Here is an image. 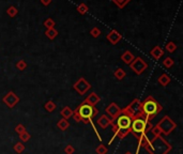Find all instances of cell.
I'll return each instance as SVG.
<instances>
[{
    "label": "cell",
    "instance_id": "cell-23",
    "mask_svg": "<svg viewBox=\"0 0 183 154\" xmlns=\"http://www.w3.org/2000/svg\"><path fill=\"white\" fill-rule=\"evenodd\" d=\"M45 34H46V37L49 38V40H54V38L58 35V31L55 28L46 29V31H45Z\"/></svg>",
    "mask_w": 183,
    "mask_h": 154
},
{
    "label": "cell",
    "instance_id": "cell-35",
    "mask_svg": "<svg viewBox=\"0 0 183 154\" xmlns=\"http://www.w3.org/2000/svg\"><path fill=\"white\" fill-rule=\"evenodd\" d=\"M90 34L92 35L93 38H98L101 35V30L98 27H93L90 30Z\"/></svg>",
    "mask_w": 183,
    "mask_h": 154
},
{
    "label": "cell",
    "instance_id": "cell-17",
    "mask_svg": "<svg viewBox=\"0 0 183 154\" xmlns=\"http://www.w3.org/2000/svg\"><path fill=\"white\" fill-rule=\"evenodd\" d=\"M134 58H135L134 55L132 54L130 50H126V52H124L123 54L121 55V60L124 62L125 64H129V66L132 63V61L134 60Z\"/></svg>",
    "mask_w": 183,
    "mask_h": 154
},
{
    "label": "cell",
    "instance_id": "cell-15",
    "mask_svg": "<svg viewBox=\"0 0 183 154\" xmlns=\"http://www.w3.org/2000/svg\"><path fill=\"white\" fill-rule=\"evenodd\" d=\"M137 140H138V146H137L136 154H138L139 149H140V148H144V147H146L147 144L149 143L150 139H149V137H148V134H141L140 136L137 138Z\"/></svg>",
    "mask_w": 183,
    "mask_h": 154
},
{
    "label": "cell",
    "instance_id": "cell-19",
    "mask_svg": "<svg viewBox=\"0 0 183 154\" xmlns=\"http://www.w3.org/2000/svg\"><path fill=\"white\" fill-rule=\"evenodd\" d=\"M60 115H61V117L63 118V119H70V118L73 116V110L71 109V108L69 107V106H66V107H63L61 109V111H60Z\"/></svg>",
    "mask_w": 183,
    "mask_h": 154
},
{
    "label": "cell",
    "instance_id": "cell-28",
    "mask_svg": "<svg viewBox=\"0 0 183 154\" xmlns=\"http://www.w3.org/2000/svg\"><path fill=\"white\" fill-rule=\"evenodd\" d=\"M17 13H18V10L14 6L10 7V8H8V10H7V14H8L10 17H15V16L17 15Z\"/></svg>",
    "mask_w": 183,
    "mask_h": 154
},
{
    "label": "cell",
    "instance_id": "cell-8",
    "mask_svg": "<svg viewBox=\"0 0 183 154\" xmlns=\"http://www.w3.org/2000/svg\"><path fill=\"white\" fill-rule=\"evenodd\" d=\"M130 66H131V69L135 72V74L140 75V74H143L144 72L147 70V67H148V63L144 61L143 58L137 57V58H134V60L132 61V63L130 64Z\"/></svg>",
    "mask_w": 183,
    "mask_h": 154
},
{
    "label": "cell",
    "instance_id": "cell-39",
    "mask_svg": "<svg viewBox=\"0 0 183 154\" xmlns=\"http://www.w3.org/2000/svg\"><path fill=\"white\" fill-rule=\"evenodd\" d=\"M124 154H133V153H132V152H130V151H127V152H125Z\"/></svg>",
    "mask_w": 183,
    "mask_h": 154
},
{
    "label": "cell",
    "instance_id": "cell-22",
    "mask_svg": "<svg viewBox=\"0 0 183 154\" xmlns=\"http://www.w3.org/2000/svg\"><path fill=\"white\" fill-rule=\"evenodd\" d=\"M114 75L116 78L118 79V80H122V79L124 78L125 76H126V73H125V71L123 69H121V67H119V69H117L116 71L114 72Z\"/></svg>",
    "mask_w": 183,
    "mask_h": 154
},
{
    "label": "cell",
    "instance_id": "cell-37",
    "mask_svg": "<svg viewBox=\"0 0 183 154\" xmlns=\"http://www.w3.org/2000/svg\"><path fill=\"white\" fill-rule=\"evenodd\" d=\"M64 152H66V154H74L75 149H74V147L72 144H67L66 148H64Z\"/></svg>",
    "mask_w": 183,
    "mask_h": 154
},
{
    "label": "cell",
    "instance_id": "cell-1",
    "mask_svg": "<svg viewBox=\"0 0 183 154\" xmlns=\"http://www.w3.org/2000/svg\"><path fill=\"white\" fill-rule=\"evenodd\" d=\"M132 117L125 111L124 109H121V112L117 118L112 121L110 126L112 127V132H114V137L110 139L109 143L114 141L115 137L118 138H124L127 135L131 133V124H132Z\"/></svg>",
    "mask_w": 183,
    "mask_h": 154
},
{
    "label": "cell",
    "instance_id": "cell-30",
    "mask_svg": "<svg viewBox=\"0 0 183 154\" xmlns=\"http://www.w3.org/2000/svg\"><path fill=\"white\" fill-rule=\"evenodd\" d=\"M165 48L168 52H175L176 50H177V45H176V43H173V42H168Z\"/></svg>",
    "mask_w": 183,
    "mask_h": 154
},
{
    "label": "cell",
    "instance_id": "cell-14",
    "mask_svg": "<svg viewBox=\"0 0 183 154\" xmlns=\"http://www.w3.org/2000/svg\"><path fill=\"white\" fill-rule=\"evenodd\" d=\"M100 101H101L100 96L96 94L95 92H92L87 96L85 100H84V102L87 103V104H89V105H91V106H95L98 103H100Z\"/></svg>",
    "mask_w": 183,
    "mask_h": 154
},
{
    "label": "cell",
    "instance_id": "cell-9",
    "mask_svg": "<svg viewBox=\"0 0 183 154\" xmlns=\"http://www.w3.org/2000/svg\"><path fill=\"white\" fill-rule=\"evenodd\" d=\"M73 88L78 94L84 95L87 93V91H89L91 89V85L84 78V77H80V78L73 85Z\"/></svg>",
    "mask_w": 183,
    "mask_h": 154
},
{
    "label": "cell",
    "instance_id": "cell-26",
    "mask_svg": "<svg viewBox=\"0 0 183 154\" xmlns=\"http://www.w3.org/2000/svg\"><path fill=\"white\" fill-rule=\"evenodd\" d=\"M14 151H15L17 154H21L25 151V144L23 143H15V146H14Z\"/></svg>",
    "mask_w": 183,
    "mask_h": 154
},
{
    "label": "cell",
    "instance_id": "cell-11",
    "mask_svg": "<svg viewBox=\"0 0 183 154\" xmlns=\"http://www.w3.org/2000/svg\"><path fill=\"white\" fill-rule=\"evenodd\" d=\"M105 111H106V114L109 116L110 119L114 121L116 118H117L118 116L120 115V112H121V108H120L119 106L116 104V103L112 102V103H110V104L108 105L107 107H106Z\"/></svg>",
    "mask_w": 183,
    "mask_h": 154
},
{
    "label": "cell",
    "instance_id": "cell-38",
    "mask_svg": "<svg viewBox=\"0 0 183 154\" xmlns=\"http://www.w3.org/2000/svg\"><path fill=\"white\" fill-rule=\"evenodd\" d=\"M41 2H42L43 6H49L52 3V0H41Z\"/></svg>",
    "mask_w": 183,
    "mask_h": 154
},
{
    "label": "cell",
    "instance_id": "cell-2",
    "mask_svg": "<svg viewBox=\"0 0 183 154\" xmlns=\"http://www.w3.org/2000/svg\"><path fill=\"white\" fill-rule=\"evenodd\" d=\"M98 110L95 106H91L89 104H87L83 101L79 106H77L76 109L73 110V116L76 122H84L85 124H92L93 129H94V125L92 123V120L98 116Z\"/></svg>",
    "mask_w": 183,
    "mask_h": 154
},
{
    "label": "cell",
    "instance_id": "cell-27",
    "mask_svg": "<svg viewBox=\"0 0 183 154\" xmlns=\"http://www.w3.org/2000/svg\"><path fill=\"white\" fill-rule=\"evenodd\" d=\"M112 2L118 7L119 9H123L125 6L130 2V0H112Z\"/></svg>",
    "mask_w": 183,
    "mask_h": 154
},
{
    "label": "cell",
    "instance_id": "cell-34",
    "mask_svg": "<svg viewBox=\"0 0 183 154\" xmlns=\"http://www.w3.org/2000/svg\"><path fill=\"white\" fill-rule=\"evenodd\" d=\"M151 133H152L153 135V137H160V136H162V132H161V129H158V126H153L152 129H151Z\"/></svg>",
    "mask_w": 183,
    "mask_h": 154
},
{
    "label": "cell",
    "instance_id": "cell-18",
    "mask_svg": "<svg viewBox=\"0 0 183 154\" xmlns=\"http://www.w3.org/2000/svg\"><path fill=\"white\" fill-rule=\"evenodd\" d=\"M158 84H160L161 86H163V87H166V86H168L169 85V83L172 81V78H170V76L168 75V74H162L160 77H158Z\"/></svg>",
    "mask_w": 183,
    "mask_h": 154
},
{
    "label": "cell",
    "instance_id": "cell-6",
    "mask_svg": "<svg viewBox=\"0 0 183 154\" xmlns=\"http://www.w3.org/2000/svg\"><path fill=\"white\" fill-rule=\"evenodd\" d=\"M156 126L161 129L162 135L168 136L169 134H172L176 129H177V123L169 117V116H165L162 119L158 121V123L156 124Z\"/></svg>",
    "mask_w": 183,
    "mask_h": 154
},
{
    "label": "cell",
    "instance_id": "cell-32",
    "mask_svg": "<svg viewBox=\"0 0 183 154\" xmlns=\"http://www.w3.org/2000/svg\"><path fill=\"white\" fill-rule=\"evenodd\" d=\"M44 26L46 29H52V28H55L56 24H55V21L53 20L52 18H47L46 20L44 21Z\"/></svg>",
    "mask_w": 183,
    "mask_h": 154
},
{
    "label": "cell",
    "instance_id": "cell-12",
    "mask_svg": "<svg viewBox=\"0 0 183 154\" xmlns=\"http://www.w3.org/2000/svg\"><path fill=\"white\" fill-rule=\"evenodd\" d=\"M96 123H98V125L101 127V129H107L108 126H110V125H112V120L110 119L108 116L102 115L98 120H96Z\"/></svg>",
    "mask_w": 183,
    "mask_h": 154
},
{
    "label": "cell",
    "instance_id": "cell-3",
    "mask_svg": "<svg viewBox=\"0 0 183 154\" xmlns=\"http://www.w3.org/2000/svg\"><path fill=\"white\" fill-rule=\"evenodd\" d=\"M163 107L153 96H148L141 102V117L146 121H151L158 114L162 111Z\"/></svg>",
    "mask_w": 183,
    "mask_h": 154
},
{
    "label": "cell",
    "instance_id": "cell-36",
    "mask_svg": "<svg viewBox=\"0 0 183 154\" xmlns=\"http://www.w3.org/2000/svg\"><path fill=\"white\" fill-rule=\"evenodd\" d=\"M25 131H27V129H26V127H25V125H23V124H17V125H16L15 132H16V133H17L18 135L21 134V133H24Z\"/></svg>",
    "mask_w": 183,
    "mask_h": 154
},
{
    "label": "cell",
    "instance_id": "cell-10",
    "mask_svg": "<svg viewBox=\"0 0 183 154\" xmlns=\"http://www.w3.org/2000/svg\"><path fill=\"white\" fill-rule=\"evenodd\" d=\"M2 102L8 106L9 108H14L16 105H17V103L19 102V97L13 92V91H10V92H8L3 96Z\"/></svg>",
    "mask_w": 183,
    "mask_h": 154
},
{
    "label": "cell",
    "instance_id": "cell-25",
    "mask_svg": "<svg viewBox=\"0 0 183 154\" xmlns=\"http://www.w3.org/2000/svg\"><path fill=\"white\" fill-rule=\"evenodd\" d=\"M95 152H96V154H107V152H108V149H107V147H106L105 144L101 143L100 146L96 147Z\"/></svg>",
    "mask_w": 183,
    "mask_h": 154
},
{
    "label": "cell",
    "instance_id": "cell-31",
    "mask_svg": "<svg viewBox=\"0 0 183 154\" xmlns=\"http://www.w3.org/2000/svg\"><path fill=\"white\" fill-rule=\"evenodd\" d=\"M88 7H87V4L85 3H80L78 7H77V12L78 13H80L81 15H84V14H86L87 12H88Z\"/></svg>",
    "mask_w": 183,
    "mask_h": 154
},
{
    "label": "cell",
    "instance_id": "cell-33",
    "mask_svg": "<svg viewBox=\"0 0 183 154\" xmlns=\"http://www.w3.org/2000/svg\"><path fill=\"white\" fill-rule=\"evenodd\" d=\"M16 67H17L19 71H24L27 67V62L25 60H19L17 63H16Z\"/></svg>",
    "mask_w": 183,
    "mask_h": 154
},
{
    "label": "cell",
    "instance_id": "cell-29",
    "mask_svg": "<svg viewBox=\"0 0 183 154\" xmlns=\"http://www.w3.org/2000/svg\"><path fill=\"white\" fill-rule=\"evenodd\" d=\"M30 138H31V135L29 134L27 131H25L24 133L19 134V139L21 140V143H27Z\"/></svg>",
    "mask_w": 183,
    "mask_h": 154
},
{
    "label": "cell",
    "instance_id": "cell-4",
    "mask_svg": "<svg viewBox=\"0 0 183 154\" xmlns=\"http://www.w3.org/2000/svg\"><path fill=\"white\" fill-rule=\"evenodd\" d=\"M144 149L147 152H149V154H168L172 150V147L169 143L166 141V139L160 136L150 139Z\"/></svg>",
    "mask_w": 183,
    "mask_h": 154
},
{
    "label": "cell",
    "instance_id": "cell-21",
    "mask_svg": "<svg viewBox=\"0 0 183 154\" xmlns=\"http://www.w3.org/2000/svg\"><path fill=\"white\" fill-rule=\"evenodd\" d=\"M44 108H45V110L48 112H53V111H55V109L57 108V105H56V103L54 102V101H47L46 103H45V105H44Z\"/></svg>",
    "mask_w": 183,
    "mask_h": 154
},
{
    "label": "cell",
    "instance_id": "cell-7",
    "mask_svg": "<svg viewBox=\"0 0 183 154\" xmlns=\"http://www.w3.org/2000/svg\"><path fill=\"white\" fill-rule=\"evenodd\" d=\"M124 110L132 117V119L137 117H141V102L138 98H134L126 107L124 108Z\"/></svg>",
    "mask_w": 183,
    "mask_h": 154
},
{
    "label": "cell",
    "instance_id": "cell-13",
    "mask_svg": "<svg viewBox=\"0 0 183 154\" xmlns=\"http://www.w3.org/2000/svg\"><path fill=\"white\" fill-rule=\"evenodd\" d=\"M121 38H122V35L120 34V32L119 31H117V30H112L107 34V40L109 41L112 45L118 44V42H119Z\"/></svg>",
    "mask_w": 183,
    "mask_h": 154
},
{
    "label": "cell",
    "instance_id": "cell-5",
    "mask_svg": "<svg viewBox=\"0 0 183 154\" xmlns=\"http://www.w3.org/2000/svg\"><path fill=\"white\" fill-rule=\"evenodd\" d=\"M153 127L152 123L150 121H146L143 117L134 118L131 124V133L134 135L136 138H138L141 134H148L149 131Z\"/></svg>",
    "mask_w": 183,
    "mask_h": 154
},
{
    "label": "cell",
    "instance_id": "cell-20",
    "mask_svg": "<svg viewBox=\"0 0 183 154\" xmlns=\"http://www.w3.org/2000/svg\"><path fill=\"white\" fill-rule=\"evenodd\" d=\"M69 126H70V122L67 121L66 119H63V118L57 122V127L60 131H63V132L66 131V129H69Z\"/></svg>",
    "mask_w": 183,
    "mask_h": 154
},
{
    "label": "cell",
    "instance_id": "cell-24",
    "mask_svg": "<svg viewBox=\"0 0 183 154\" xmlns=\"http://www.w3.org/2000/svg\"><path fill=\"white\" fill-rule=\"evenodd\" d=\"M173 64H175V60H173L172 57H166L165 59L163 60V66H165L166 69H170Z\"/></svg>",
    "mask_w": 183,
    "mask_h": 154
},
{
    "label": "cell",
    "instance_id": "cell-16",
    "mask_svg": "<svg viewBox=\"0 0 183 154\" xmlns=\"http://www.w3.org/2000/svg\"><path fill=\"white\" fill-rule=\"evenodd\" d=\"M150 54L155 60H158V59H161V58L163 57L164 50H163V48L161 46H154L152 49H151Z\"/></svg>",
    "mask_w": 183,
    "mask_h": 154
}]
</instances>
